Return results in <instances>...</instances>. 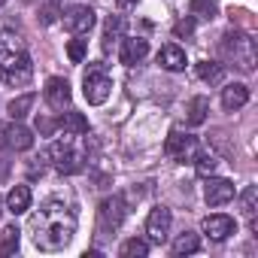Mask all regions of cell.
I'll list each match as a JSON object with an SVG mask.
<instances>
[{"instance_id": "6da1fadb", "label": "cell", "mask_w": 258, "mask_h": 258, "mask_svg": "<svg viewBox=\"0 0 258 258\" xmlns=\"http://www.w3.org/2000/svg\"><path fill=\"white\" fill-rule=\"evenodd\" d=\"M31 243L40 252H58L64 249L76 234V216L61 201H46L28 222Z\"/></svg>"}, {"instance_id": "7a4b0ae2", "label": "cell", "mask_w": 258, "mask_h": 258, "mask_svg": "<svg viewBox=\"0 0 258 258\" xmlns=\"http://www.w3.org/2000/svg\"><path fill=\"white\" fill-rule=\"evenodd\" d=\"M219 52H222V58L231 61L240 73H252V70H255V61H258V55H255V40H252L246 31H240V28L225 31V34H222V43H219Z\"/></svg>"}, {"instance_id": "3957f363", "label": "cell", "mask_w": 258, "mask_h": 258, "mask_svg": "<svg viewBox=\"0 0 258 258\" xmlns=\"http://www.w3.org/2000/svg\"><path fill=\"white\" fill-rule=\"evenodd\" d=\"M109 91H112V76L106 73V67L100 61L88 64V70L82 76V94H85V100L91 106H100V103H106Z\"/></svg>"}, {"instance_id": "277c9868", "label": "cell", "mask_w": 258, "mask_h": 258, "mask_svg": "<svg viewBox=\"0 0 258 258\" xmlns=\"http://www.w3.org/2000/svg\"><path fill=\"white\" fill-rule=\"evenodd\" d=\"M49 158H52V167L58 170V173H79V170H85V152L82 149H76L70 140H58V143H52L49 146Z\"/></svg>"}, {"instance_id": "5b68a950", "label": "cell", "mask_w": 258, "mask_h": 258, "mask_svg": "<svg viewBox=\"0 0 258 258\" xmlns=\"http://www.w3.org/2000/svg\"><path fill=\"white\" fill-rule=\"evenodd\" d=\"M121 222H124V198L112 195V198H106L97 207V231L100 234H112V231H118Z\"/></svg>"}, {"instance_id": "8992f818", "label": "cell", "mask_w": 258, "mask_h": 258, "mask_svg": "<svg viewBox=\"0 0 258 258\" xmlns=\"http://www.w3.org/2000/svg\"><path fill=\"white\" fill-rule=\"evenodd\" d=\"M31 76H34L31 55H22V58H16V61H10V64L0 67V82H7V85H13V88L28 85V82H31Z\"/></svg>"}, {"instance_id": "52a82bcc", "label": "cell", "mask_w": 258, "mask_h": 258, "mask_svg": "<svg viewBox=\"0 0 258 258\" xmlns=\"http://www.w3.org/2000/svg\"><path fill=\"white\" fill-rule=\"evenodd\" d=\"M164 152H167L173 161H191V158L198 155V137L173 131V134L167 137V143H164Z\"/></svg>"}, {"instance_id": "ba28073f", "label": "cell", "mask_w": 258, "mask_h": 258, "mask_svg": "<svg viewBox=\"0 0 258 258\" xmlns=\"http://www.w3.org/2000/svg\"><path fill=\"white\" fill-rule=\"evenodd\" d=\"M94 28V10L91 7H70L64 13V31H70L73 37H82Z\"/></svg>"}, {"instance_id": "9c48e42d", "label": "cell", "mask_w": 258, "mask_h": 258, "mask_svg": "<svg viewBox=\"0 0 258 258\" xmlns=\"http://www.w3.org/2000/svg\"><path fill=\"white\" fill-rule=\"evenodd\" d=\"M170 222H173V216H170L167 207H152V213H149V219H146V234H149V240H152V243H164V240H167V231H170Z\"/></svg>"}, {"instance_id": "30bf717a", "label": "cell", "mask_w": 258, "mask_h": 258, "mask_svg": "<svg viewBox=\"0 0 258 258\" xmlns=\"http://www.w3.org/2000/svg\"><path fill=\"white\" fill-rule=\"evenodd\" d=\"M201 228H204V234L210 237V240H216V243H222V240H228L234 231H237V225H234V219L231 216H225V213H216V216H207L204 222H201Z\"/></svg>"}, {"instance_id": "8fae6325", "label": "cell", "mask_w": 258, "mask_h": 258, "mask_svg": "<svg viewBox=\"0 0 258 258\" xmlns=\"http://www.w3.org/2000/svg\"><path fill=\"white\" fill-rule=\"evenodd\" d=\"M146 55H149V43H146L143 37H124V40H121V49H118L121 64L134 67V64H140Z\"/></svg>"}, {"instance_id": "7c38bea8", "label": "cell", "mask_w": 258, "mask_h": 258, "mask_svg": "<svg viewBox=\"0 0 258 258\" xmlns=\"http://www.w3.org/2000/svg\"><path fill=\"white\" fill-rule=\"evenodd\" d=\"M46 103H49L52 109L70 106V82L61 79V76H52V79L46 82Z\"/></svg>"}, {"instance_id": "4fadbf2b", "label": "cell", "mask_w": 258, "mask_h": 258, "mask_svg": "<svg viewBox=\"0 0 258 258\" xmlns=\"http://www.w3.org/2000/svg\"><path fill=\"white\" fill-rule=\"evenodd\" d=\"M204 198L210 207H225L228 201H234V182L231 179H210L204 188Z\"/></svg>"}, {"instance_id": "5bb4252c", "label": "cell", "mask_w": 258, "mask_h": 258, "mask_svg": "<svg viewBox=\"0 0 258 258\" xmlns=\"http://www.w3.org/2000/svg\"><path fill=\"white\" fill-rule=\"evenodd\" d=\"M22 55H28L25 40L16 37L13 31H0V67L10 64V61H16V58H22Z\"/></svg>"}, {"instance_id": "9a60e30c", "label": "cell", "mask_w": 258, "mask_h": 258, "mask_svg": "<svg viewBox=\"0 0 258 258\" xmlns=\"http://www.w3.org/2000/svg\"><path fill=\"white\" fill-rule=\"evenodd\" d=\"M55 124L64 131V137H82V134H88V118L82 112H76V109H67Z\"/></svg>"}, {"instance_id": "2e32d148", "label": "cell", "mask_w": 258, "mask_h": 258, "mask_svg": "<svg viewBox=\"0 0 258 258\" xmlns=\"http://www.w3.org/2000/svg\"><path fill=\"white\" fill-rule=\"evenodd\" d=\"M4 137H7V143H10L13 149H19V152H25V149L34 146V134L28 131L25 124H19V121H13V124L4 127Z\"/></svg>"}, {"instance_id": "e0dca14e", "label": "cell", "mask_w": 258, "mask_h": 258, "mask_svg": "<svg viewBox=\"0 0 258 258\" xmlns=\"http://www.w3.org/2000/svg\"><path fill=\"white\" fill-rule=\"evenodd\" d=\"M158 64H161L164 70H170V73H179V70H185V52H182L176 43H167V46L158 52Z\"/></svg>"}, {"instance_id": "ac0fdd59", "label": "cell", "mask_w": 258, "mask_h": 258, "mask_svg": "<svg viewBox=\"0 0 258 258\" xmlns=\"http://www.w3.org/2000/svg\"><path fill=\"white\" fill-rule=\"evenodd\" d=\"M249 103V88L243 85V82H231L225 91H222V106L228 109V112H234V109H240V106H246Z\"/></svg>"}, {"instance_id": "d6986e66", "label": "cell", "mask_w": 258, "mask_h": 258, "mask_svg": "<svg viewBox=\"0 0 258 258\" xmlns=\"http://www.w3.org/2000/svg\"><path fill=\"white\" fill-rule=\"evenodd\" d=\"M7 210H10L13 216L28 213V210H31V188H28V185H13V191L7 195Z\"/></svg>"}, {"instance_id": "ffe728a7", "label": "cell", "mask_w": 258, "mask_h": 258, "mask_svg": "<svg viewBox=\"0 0 258 258\" xmlns=\"http://www.w3.org/2000/svg\"><path fill=\"white\" fill-rule=\"evenodd\" d=\"M121 31H124V19L121 16H109L106 19V28H103V52L112 49V43L121 37Z\"/></svg>"}, {"instance_id": "44dd1931", "label": "cell", "mask_w": 258, "mask_h": 258, "mask_svg": "<svg viewBox=\"0 0 258 258\" xmlns=\"http://www.w3.org/2000/svg\"><path fill=\"white\" fill-rule=\"evenodd\" d=\"M201 249V240H198V234H191V231H182L176 240H173V255H191V252H198Z\"/></svg>"}, {"instance_id": "7402d4cb", "label": "cell", "mask_w": 258, "mask_h": 258, "mask_svg": "<svg viewBox=\"0 0 258 258\" xmlns=\"http://www.w3.org/2000/svg\"><path fill=\"white\" fill-rule=\"evenodd\" d=\"M195 70H198V76L204 79V82H222V76H225V70H222V64H216V61H198L195 64Z\"/></svg>"}, {"instance_id": "603a6c76", "label": "cell", "mask_w": 258, "mask_h": 258, "mask_svg": "<svg viewBox=\"0 0 258 258\" xmlns=\"http://www.w3.org/2000/svg\"><path fill=\"white\" fill-rule=\"evenodd\" d=\"M34 100H37V94H22V97H13L10 100V115H13V121H19V118H25L28 112H31V106H34Z\"/></svg>"}, {"instance_id": "cb8c5ba5", "label": "cell", "mask_w": 258, "mask_h": 258, "mask_svg": "<svg viewBox=\"0 0 258 258\" xmlns=\"http://www.w3.org/2000/svg\"><path fill=\"white\" fill-rule=\"evenodd\" d=\"M19 228L16 225H7L4 231H0V255H13L19 249Z\"/></svg>"}, {"instance_id": "d4e9b609", "label": "cell", "mask_w": 258, "mask_h": 258, "mask_svg": "<svg viewBox=\"0 0 258 258\" xmlns=\"http://www.w3.org/2000/svg\"><path fill=\"white\" fill-rule=\"evenodd\" d=\"M191 16L201 19V22H213V19L219 16L216 0H191Z\"/></svg>"}, {"instance_id": "484cf974", "label": "cell", "mask_w": 258, "mask_h": 258, "mask_svg": "<svg viewBox=\"0 0 258 258\" xmlns=\"http://www.w3.org/2000/svg\"><path fill=\"white\" fill-rule=\"evenodd\" d=\"M118 252H121V258H146L149 255V243L140 240V237H134V240H124Z\"/></svg>"}, {"instance_id": "4316f807", "label": "cell", "mask_w": 258, "mask_h": 258, "mask_svg": "<svg viewBox=\"0 0 258 258\" xmlns=\"http://www.w3.org/2000/svg\"><path fill=\"white\" fill-rule=\"evenodd\" d=\"M207 112H210V100L207 97H191V103H188V124H204Z\"/></svg>"}, {"instance_id": "83f0119b", "label": "cell", "mask_w": 258, "mask_h": 258, "mask_svg": "<svg viewBox=\"0 0 258 258\" xmlns=\"http://www.w3.org/2000/svg\"><path fill=\"white\" fill-rule=\"evenodd\" d=\"M255 204H258V188L255 185H246V191L240 195V210H243V216L249 222L255 219Z\"/></svg>"}, {"instance_id": "f1b7e54d", "label": "cell", "mask_w": 258, "mask_h": 258, "mask_svg": "<svg viewBox=\"0 0 258 258\" xmlns=\"http://www.w3.org/2000/svg\"><path fill=\"white\" fill-rule=\"evenodd\" d=\"M216 155L213 152H198L195 155V170H198V176H213V170H216Z\"/></svg>"}, {"instance_id": "f546056e", "label": "cell", "mask_w": 258, "mask_h": 258, "mask_svg": "<svg viewBox=\"0 0 258 258\" xmlns=\"http://www.w3.org/2000/svg\"><path fill=\"white\" fill-rule=\"evenodd\" d=\"M85 49H88V40H70V46H67V58L73 61V64H82L85 61Z\"/></svg>"}, {"instance_id": "4dcf8cb0", "label": "cell", "mask_w": 258, "mask_h": 258, "mask_svg": "<svg viewBox=\"0 0 258 258\" xmlns=\"http://www.w3.org/2000/svg\"><path fill=\"white\" fill-rule=\"evenodd\" d=\"M173 34H176L179 40H188V37H195V19H179V22L173 25Z\"/></svg>"}, {"instance_id": "1f68e13d", "label": "cell", "mask_w": 258, "mask_h": 258, "mask_svg": "<svg viewBox=\"0 0 258 258\" xmlns=\"http://www.w3.org/2000/svg\"><path fill=\"white\" fill-rule=\"evenodd\" d=\"M58 16H61V10H58V0H49V4H46V10L40 13V22H43V25H55V22H58Z\"/></svg>"}, {"instance_id": "d6a6232c", "label": "cell", "mask_w": 258, "mask_h": 258, "mask_svg": "<svg viewBox=\"0 0 258 258\" xmlns=\"http://www.w3.org/2000/svg\"><path fill=\"white\" fill-rule=\"evenodd\" d=\"M55 127H58V124H55L52 118H37V131H40V134H46V137H49Z\"/></svg>"}, {"instance_id": "836d02e7", "label": "cell", "mask_w": 258, "mask_h": 258, "mask_svg": "<svg viewBox=\"0 0 258 258\" xmlns=\"http://www.w3.org/2000/svg\"><path fill=\"white\" fill-rule=\"evenodd\" d=\"M134 4H137V0H115L118 10H127V7H134Z\"/></svg>"}, {"instance_id": "e575fe53", "label": "cell", "mask_w": 258, "mask_h": 258, "mask_svg": "<svg viewBox=\"0 0 258 258\" xmlns=\"http://www.w3.org/2000/svg\"><path fill=\"white\" fill-rule=\"evenodd\" d=\"M0 7H4V0H0Z\"/></svg>"}, {"instance_id": "d590c367", "label": "cell", "mask_w": 258, "mask_h": 258, "mask_svg": "<svg viewBox=\"0 0 258 258\" xmlns=\"http://www.w3.org/2000/svg\"><path fill=\"white\" fill-rule=\"evenodd\" d=\"M0 207H4V204H0Z\"/></svg>"}]
</instances>
